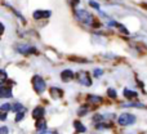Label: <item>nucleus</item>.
<instances>
[{
  "label": "nucleus",
  "mask_w": 147,
  "mask_h": 134,
  "mask_svg": "<svg viewBox=\"0 0 147 134\" xmlns=\"http://www.w3.org/2000/svg\"><path fill=\"white\" fill-rule=\"evenodd\" d=\"M76 14V18H78L79 21H80L81 23H84V25H88V26H93V15L90 14V13L88 12V10L85 9H78L75 12Z\"/></svg>",
  "instance_id": "obj_1"
},
{
  "label": "nucleus",
  "mask_w": 147,
  "mask_h": 134,
  "mask_svg": "<svg viewBox=\"0 0 147 134\" xmlns=\"http://www.w3.org/2000/svg\"><path fill=\"white\" fill-rule=\"evenodd\" d=\"M32 86H34V89H35L36 93H39V94L44 93V90L47 89L45 81H44V79L39 75H35L32 77Z\"/></svg>",
  "instance_id": "obj_2"
},
{
  "label": "nucleus",
  "mask_w": 147,
  "mask_h": 134,
  "mask_svg": "<svg viewBox=\"0 0 147 134\" xmlns=\"http://www.w3.org/2000/svg\"><path fill=\"white\" fill-rule=\"evenodd\" d=\"M117 123L121 127H129V125L136 123V116L132 114H121L119 116V119H117Z\"/></svg>",
  "instance_id": "obj_3"
},
{
  "label": "nucleus",
  "mask_w": 147,
  "mask_h": 134,
  "mask_svg": "<svg viewBox=\"0 0 147 134\" xmlns=\"http://www.w3.org/2000/svg\"><path fill=\"white\" fill-rule=\"evenodd\" d=\"M17 52L21 54H23V56H30V54L35 53L36 52V48L34 45H30V44H20V45H17Z\"/></svg>",
  "instance_id": "obj_4"
},
{
  "label": "nucleus",
  "mask_w": 147,
  "mask_h": 134,
  "mask_svg": "<svg viewBox=\"0 0 147 134\" xmlns=\"http://www.w3.org/2000/svg\"><path fill=\"white\" fill-rule=\"evenodd\" d=\"M78 80H79V83L84 86H90L92 85V79H90V76H89V73L86 72V71H80V72H79Z\"/></svg>",
  "instance_id": "obj_5"
},
{
  "label": "nucleus",
  "mask_w": 147,
  "mask_h": 134,
  "mask_svg": "<svg viewBox=\"0 0 147 134\" xmlns=\"http://www.w3.org/2000/svg\"><path fill=\"white\" fill-rule=\"evenodd\" d=\"M52 15L51 10H35L32 14V17L35 20H41V18H49Z\"/></svg>",
  "instance_id": "obj_6"
},
{
  "label": "nucleus",
  "mask_w": 147,
  "mask_h": 134,
  "mask_svg": "<svg viewBox=\"0 0 147 134\" xmlns=\"http://www.w3.org/2000/svg\"><path fill=\"white\" fill-rule=\"evenodd\" d=\"M61 79H62V81H65V83H69L70 80H72L74 79L72 70H63L61 72Z\"/></svg>",
  "instance_id": "obj_7"
},
{
  "label": "nucleus",
  "mask_w": 147,
  "mask_h": 134,
  "mask_svg": "<svg viewBox=\"0 0 147 134\" xmlns=\"http://www.w3.org/2000/svg\"><path fill=\"white\" fill-rule=\"evenodd\" d=\"M44 114H45V110H44L43 107H36L32 111V117L36 120H40V119H43Z\"/></svg>",
  "instance_id": "obj_8"
},
{
  "label": "nucleus",
  "mask_w": 147,
  "mask_h": 134,
  "mask_svg": "<svg viewBox=\"0 0 147 134\" xmlns=\"http://www.w3.org/2000/svg\"><path fill=\"white\" fill-rule=\"evenodd\" d=\"M51 96L53 97L54 99H58L63 96V90L59 89V88H57V86H53V88H51Z\"/></svg>",
  "instance_id": "obj_9"
},
{
  "label": "nucleus",
  "mask_w": 147,
  "mask_h": 134,
  "mask_svg": "<svg viewBox=\"0 0 147 134\" xmlns=\"http://www.w3.org/2000/svg\"><path fill=\"white\" fill-rule=\"evenodd\" d=\"M0 97L1 98H10L12 97V89L1 85V88H0Z\"/></svg>",
  "instance_id": "obj_10"
},
{
  "label": "nucleus",
  "mask_w": 147,
  "mask_h": 134,
  "mask_svg": "<svg viewBox=\"0 0 147 134\" xmlns=\"http://www.w3.org/2000/svg\"><path fill=\"white\" fill-rule=\"evenodd\" d=\"M102 97L99 96H93V94H90V96H88V102L89 103H93V104H98V103H102Z\"/></svg>",
  "instance_id": "obj_11"
},
{
  "label": "nucleus",
  "mask_w": 147,
  "mask_h": 134,
  "mask_svg": "<svg viewBox=\"0 0 147 134\" xmlns=\"http://www.w3.org/2000/svg\"><path fill=\"white\" fill-rule=\"evenodd\" d=\"M123 94H124V97H127L128 99H133V98H137V92L134 90H130V89H124L123 90Z\"/></svg>",
  "instance_id": "obj_12"
},
{
  "label": "nucleus",
  "mask_w": 147,
  "mask_h": 134,
  "mask_svg": "<svg viewBox=\"0 0 147 134\" xmlns=\"http://www.w3.org/2000/svg\"><path fill=\"white\" fill-rule=\"evenodd\" d=\"M36 129H38V133L39 132H43V130H47V123L44 119H40L38 120V123H36Z\"/></svg>",
  "instance_id": "obj_13"
},
{
  "label": "nucleus",
  "mask_w": 147,
  "mask_h": 134,
  "mask_svg": "<svg viewBox=\"0 0 147 134\" xmlns=\"http://www.w3.org/2000/svg\"><path fill=\"white\" fill-rule=\"evenodd\" d=\"M74 127H75V129L78 133H85L86 132V128L84 127L80 121H74Z\"/></svg>",
  "instance_id": "obj_14"
},
{
  "label": "nucleus",
  "mask_w": 147,
  "mask_h": 134,
  "mask_svg": "<svg viewBox=\"0 0 147 134\" xmlns=\"http://www.w3.org/2000/svg\"><path fill=\"white\" fill-rule=\"evenodd\" d=\"M123 107H137V108H145V104L140 102H129V103H123Z\"/></svg>",
  "instance_id": "obj_15"
},
{
  "label": "nucleus",
  "mask_w": 147,
  "mask_h": 134,
  "mask_svg": "<svg viewBox=\"0 0 147 134\" xmlns=\"http://www.w3.org/2000/svg\"><path fill=\"white\" fill-rule=\"evenodd\" d=\"M12 110L14 112H17V114H18V112H21V111H25V108H23V106L21 103H14L12 106Z\"/></svg>",
  "instance_id": "obj_16"
},
{
  "label": "nucleus",
  "mask_w": 147,
  "mask_h": 134,
  "mask_svg": "<svg viewBox=\"0 0 147 134\" xmlns=\"http://www.w3.org/2000/svg\"><path fill=\"white\" fill-rule=\"evenodd\" d=\"M0 110H1L3 112L9 111V110H12V106H10V103H3L1 106H0Z\"/></svg>",
  "instance_id": "obj_17"
},
{
  "label": "nucleus",
  "mask_w": 147,
  "mask_h": 134,
  "mask_svg": "<svg viewBox=\"0 0 147 134\" xmlns=\"http://www.w3.org/2000/svg\"><path fill=\"white\" fill-rule=\"evenodd\" d=\"M102 75H103V70H101V68H96V70L93 71V76H94V77H101Z\"/></svg>",
  "instance_id": "obj_18"
},
{
  "label": "nucleus",
  "mask_w": 147,
  "mask_h": 134,
  "mask_svg": "<svg viewBox=\"0 0 147 134\" xmlns=\"http://www.w3.org/2000/svg\"><path fill=\"white\" fill-rule=\"evenodd\" d=\"M107 94H109V97L110 98H116V90H115V89H112V88H110L109 90H107Z\"/></svg>",
  "instance_id": "obj_19"
},
{
  "label": "nucleus",
  "mask_w": 147,
  "mask_h": 134,
  "mask_svg": "<svg viewBox=\"0 0 147 134\" xmlns=\"http://www.w3.org/2000/svg\"><path fill=\"white\" fill-rule=\"evenodd\" d=\"M86 112H88V107H86V106H84V107H81V108L79 110V112H78V114H79V116H83V115H85Z\"/></svg>",
  "instance_id": "obj_20"
},
{
  "label": "nucleus",
  "mask_w": 147,
  "mask_h": 134,
  "mask_svg": "<svg viewBox=\"0 0 147 134\" xmlns=\"http://www.w3.org/2000/svg\"><path fill=\"white\" fill-rule=\"evenodd\" d=\"M23 117H25V111H22V112H18L17 114V116H16V121H21V120L23 119Z\"/></svg>",
  "instance_id": "obj_21"
},
{
  "label": "nucleus",
  "mask_w": 147,
  "mask_h": 134,
  "mask_svg": "<svg viewBox=\"0 0 147 134\" xmlns=\"http://www.w3.org/2000/svg\"><path fill=\"white\" fill-rule=\"evenodd\" d=\"M89 4H90V7H93L94 9L99 10V4L97 1H94V0H89Z\"/></svg>",
  "instance_id": "obj_22"
},
{
  "label": "nucleus",
  "mask_w": 147,
  "mask_h": 134,
  "mask_svg": "<svg viewBox=\"0 0 147 134\" xmlns=\"http://www.w3.org/2000/svg\"><path fill=\"white\" fill-rule=\"evenodd\" d=\"M5 80H7V72L5 70H1V85H4Z\"/></svg>",
  "instance_id": "obj_23"
},
{
  "label": "nucleus",
  "mask_w": 147,
  "mask_h": 134,
  "mask_svg": "<svg viewBox=\"0 0 147 134\" xmlns=\"http://www.w3.org/2000/svg\"><path fill=\"white\" fill-rule=\"evenodd\" d=\"M0 134H8V128L7 127H1V128H0Z\"/></svg>",
  "instance_id": "obj_24"
},
{
  "label": "nucleus",
  "mask_w": 147,
  "mask_h": 134,
  "mask_svg": "<svg viewBox=\"0 0 147 134\" xmlns=\"http://www.w3.org/2000/svg\"><path fill=\"white\" fill-rule=\"evenodd\" d=\"M38 134H56L54 132H48V130H43V132H39Z\"/></svg>",
  "instance_id": "obj_25"
},
{
  "label": "nucleus",
  "mask_w": 147,
  "mask_h": 134,
  "mask_svg": "<svg viewBox=\"0 0 147 134\" xmlns=\"http://www.w3.org/2000/svg\"><path fill=\"white\" fill-rule=\"evenodd\" d=\"M0 119H1L3 121H4V120L7 119V115H5V114H3V115H1V117H0Z\"/></svg>",
  "instance_id": "obj_26"
}]
</instances>
